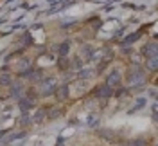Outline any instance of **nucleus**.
<instances>
[{
	"label": "nucleus",
	"instance_id": "1",
	"mask_svg": "<svg viewBox=\"0 0 158 146\" xmlns=\"http://www.w3.org/2000/svg\"><path fill=\"white\" fill-rule=\"evenodd\" d=\"M108 83L110 85H113V83H118V72H113L111 76L108 78Z\"/></svg>",
	"mask_w": 158,
	"mask_h": 146
}]
</instances>
